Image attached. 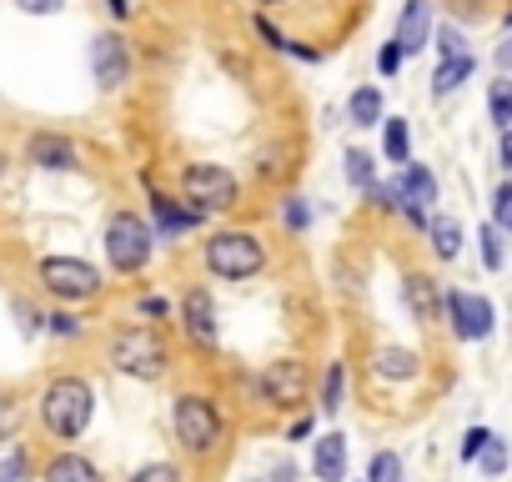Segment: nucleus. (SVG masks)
<instances>
[{"label":"nucleus","mask_w":512,"mask_h":482,"mask_svg":"<svg viewBox=\"0 0 512 482\" xmlns=\"http://www.w3.org/2000/svg\"><path fill=\"white\" fill-rule=\"evenodd\" d=\"M477 252H482V267H487V272H502L507 252H502V226H497V221L477 226Z\"/></svg>","instance_id":"obj_27"},{"label":"nucleus","mask_w":512,"mask_h":482,"mask_svg":"<svg viewBox=\"0 0 512 482\" xmlns=\"http://www.w3.org/2000/svg\"><path fill=\"white\" fill-rule=\"evenodd\" d=\"M146 181V201H151V226H156V241H176V236H186V231H196V226H206L211 216L201 211V206H191L186 196H166V191H156V181L151 176H141Z\"/></svg>","instance_id":"obj_10"},{"label":"nucleus","mask_w":512,"mask_h":482,"mask_svg":"<svg viewBox=\"0 0 512 482\" xmlns=\"http://www.w3.org/2000/svg\"><path fill=\"white\" fill-rule=\"evenodd\" d=\"M106 262H111V272L116 277H136V272H146V262H151V252H156V226H151V216H141V211H116L111 221H106Z\"/></svg>","instance_id":"obj_5"},{"label":"nucleus","mask_w":512,"mask_h":482,"mask_svg":"<svg viewBox=\"0 0 512 482\" xmlns=\"http://www.w3.org/2000/svg\"><path fill=\"white\" fill-rule=\"evenodd\" d=\"M492 61H497V76H512V31L497 41V51H492Z\"/></svg>","instance_id":"obj_44"},{"label":"nucleus","mask_w":512,"mask_h":482,"mask_svg":"<svg viewBox=\"0 0 512 482\" xmlns=\"http://www.w3.org/2000/svg\"><path fill=\"white\" fill-rule=\"evenodd\" d=\"M342 171H347V186L362 191V196H372V186L382 181V176H377V156L362 151V146H347V151H342Z\"/></svg>","instance_id":"obj_23"},{"label":"nucleus","mask_w":512,"mask_h":482,"mask_svg":"<svg viewBox=\"0 0 512 482\" xmlns=\"http://www.w3.org/2000/svg\"><path fill=\"white\" fill-rule=\"evenodd\" d=\"M136 317H146V322H166V317H171V302H166L161 292H141V297H136Z\"/></svg>","instance_id":"obj_36"},{"label":"nucleus","mask_w":512,"mask_h":482,"mask_svg":"<svg viewBox=\"0 0 512 482\" xmlns=\"http://www.w3.org/2000/svg\"><path fill=\"white\" fill-rule=\"evenodd\" d=\"M397 181H402V196H407V206L437 211V196H442V181H437V171H427L422 161H407V166L397 171ZM407 206H402V211H407Z\"/></svg>","instance_id":"obj_18"},{"label":"nucleus","mask_w":512,"mask_h":482,"mask_svg":"<svg viewBox=\"0 0 512 482\" xmlns=\"http://www.w3.org/2000/svg\"><path fill=\"white\" fill-rule=\"evenodd\" d=\"M131 66H136L131 61V41L121 31H101L91 41V76H96L101 91H121L131 81Z\"/></svg>","instance_id":"obj_11"},{"label":"nucleus","mask_w":512,"mask_h":482,"mask_svg":"<svg viewBox=\"0 0 512 482\" xmlns=\"http://www.w3.org/2000/svg\"><path fill=\"white\" fill-rule=\"evenodd\" d=\"M106 11H111L116 21H126V16H131V0H106Z\"/></svg>","instance_id":"obj_48"},{"label":"nucleus","mask_w":512,"mask_h":482,"mask_svg":"<svg viewBox=\"0 0 512 482\" xmlns=\"http://www.w3.org/2000/svg\"><path fill=\"white\" fill-rule=\"evenodd\" d=\"M312 477L317 482H347V437L342 432H317V442H312Z\"/></svg>","instance_id":"obj_17"},{"label":"nucleus","mask_w":512,"mask_h":482,"mask_svg":"<svg viewBox=\"0 0 512 482\" xmlns=\"http://www.w3.org/2000/svg\"><path fill=\"white\" fill-rule=\"evenodd\" d=\"M457 342H487L492 327H497V307L482 297V292H467V287H447V317Z\"/></svg>","instance_id":"obj_9"},{"label":"nucleus","mask_w":512,"mask_h":482,"mask_svg":"<svg viewBox=\"0 0 512 482\" xmlns=\"http://www.w3.org/2000/svg\"><path fill=\"white\" fill-rule=\"evenodd\" d=\"M427 236H432V252H437V262H457V252H462V221H457L452 211H432Z\"/></svg>","instance_id":"obj_20"},{"label":"nucleus","mask_w":512,"mask_h":482,"mask_svg":"<svg viewBox=\"0 0 512 482\" xmlns=\"http://www.w3.org/2000/svg\"><path fill=\"white\" fill-rule=\"evenodd\" d=\"M16 11H26V16H61L66 0H16Z\"/></svg>","instance_id":"obj_42"},{"label":"nucleus","mask_w":512,"mask_h":482,"mask_svg":"<svg viewBox=\"0 0 512 482\" xmlns=\"http://www.w3.org/2000/svg\"><path fill=\"white\" fill-rule=\"evenodd\" d=\"M282 226L302 236V231L312 226V201H307V196H282Z\"/></svg>","instance_id":"obj_30"},{"label":"nucleus","mask_w":512,"mask_h":482,"mask_svg":"<svg viewBox=\"0 0 512 482\" xmlns=\"http://www.w3.org/2000/svg\"><path fill=\"white\" fill-rule=\"evenodd\" d=\"M507 462H512V447H507V437H497L492 432V442L482 447V457H477V472L482 477H502L507 472Z\"/></svg>","instance_id":"obj_29"},{"label":"nucleus","mask_w":512,"mask_h":482,"mask_svg":"<svg viewBox=\"0 0 512 482\" xmlns=\"http://www.w3.org/2000/svg\"><path fill=\"white\" fill-rule=\"evenodd\" d=\"M201 262L216 282H251V277L267 272V247H262V236L246 231V226H221V231L206 236Z\"/></svg>","instance_id":"obj_3"},{"label":"nucleus","mask_w":512,"mask_h":482,"mask_svg":"<svg viewBox=\"0 0 512 482\" xmlns=\"http://www.w3.org/2000/svg\"><path fill=\"white\" fill-rule=\"evenodd\" d=\"M492 221L512 236V181H502V186L492 191Z\"/></svg>","instance_id":"obj_37"},{"label":"nucleus","mask_w":512,"mask_h":482,"mask_svg":"<svg viewBox=\"0 0 512 482\" xmlns=\"http://www.w3.org/2000/svg\"><path fill=\"white\" fill-rule=\"evenodd\" d=\"M487 442H492V432H487V427H467V432H462V462H477Z\"/></svg>","instance_id":"obj_39"},{"label":"nucleus","mask_w":512,"mask_h":482,"mask_svg":"<svg viewBox=\"0 0 512 482\" xmlns=\"http://www.w3.org/2000/svg\"><path fill=\"white\" fill-rule=\"evenodd\" d=\"M256 6H267V11H272V6H287V0H256Z\"/></svg>","instance_id":"obj_50"},{"label":"nucleus","mask_w":512,"mask_h":482,"mask_svg":"<svg viewBox=\"0 0 512 482\" xmlns=\"http://www.w3.org/2000/svg\"><path fill=\"white\" fill-rule=\"evenodd\" d=\"M402 307L417 327H437L447 317V287H437L432 272H407L402 277Z\"/></svg>","instance_id":"obj_12"},{"label":"nucleus","mask_w":512,"mask_h":482,"mask_svg":"<svg viewBox=\"0 0 512 482\" xmlns=\"http://www.w3.org/2000/svg\"><path fill=\"white\" fill-rule=\"evenodd\" d=\"M317 407L327 417H337L347 407V362H327V372L317 377Z\"/></svg>","instance_id":"obj_24"},{"label":"nucleus","mask_w":512,"mask_h":482,"mask_svg":"<svg viewBox=\"0 0 512 482\" xmlns=\"http://www.w3.org/2000/svg\"><path fill=\"white\" fill-rule=\"evenodd\" d=\"M46 332L51 337H81V317L76 312H51L46 317Z\"/></svg>","instance_id":"obj_38"},{"label":"nucleus","mask_w":512,"mask_h":482,"mask_svg":"<svg viewBox=\"0 0 512 482\" xmlns=\"http://www.w3.org/2000/svg\"><path fill=\"white\" fill-rule=\"evenodd\" d=\"M487 116H492L497 131L512 126V76H497V81L487 86Z\"/></svg>","instance_id":"obj_26"},{"label":"nucleus","mask_w":512,"mask_h":482,"mask_svg":"<svg viewBox=\"0 0 512 482\" xmlns=\"http://www.w3.org/2000/svg\"><path fill=\"white\" fill-rule=\"evenodd\" d=\"M91 417H96V387L86 382V377H51L46 382V392H41V427L56 437V442H76V437H86V427H91Z\"/></svg>","instance_id":"obj_2"},{"label":"nucleus","mask_w":512,"mask_h":482,"mask_svg":"<svg viewBox=\"0 0 512 482\" xmlns=\"http://www.w3.org/2000/svg\"><path fill=\"white\" fill-rule=\"evenodd\" d=\"M126 482H186V472H181L176 462H166V457H161V462H141Z\"/></svg>","instance_id":"obj_31"},{"label":"nucleus","mask_w":512,"mask_h":482,"mask_svg":"<svg viewBox=\"0 0 512 482\" xmlns=\"http://www.w3.org/2000/svg\"><path fill=\"white\" fill-rule=\"evenodd\" d=\"M106 362L131 377V382H161L166 367H171V342L161 327L151 322H131V327H116L111 342H106Z\"/></svg>","instance_id":"obj_1"},{"label":"nucleus","mask_w":512,"mask_h":482,"mask_svg":"<svg viewBox=\"0 0 512 482\" xmlns=\"http://www.w3.org/2000/svg\"><path fill=\"white\" fill-rule=\"evenodd\" d=\"M181 196L191 206H201L206 216H216V211H231L241 201V181H236V171H226L216 161H191L181 171Z\"/></svg>","instance_id":"obj_7"},{"label":"nucleus","mask_w":512,"mask_h":482,"mask_svg":"<svg viewBox=\"0 0 512 482\" xmlns=\"http://www.w3.org/2000/svg\"><path fill=\"white\" fill-rule=\"evenodd\" d=\"M36 282L56 297V302H96L101 297V272L86 262V257H41V267H36Z\"/></svg>","instance_id":"obj_6"},{"label":"nucleus","mask_w":512,"mask_h":482,"mask_svg":"<svg viewBox=\"0 0 512 482\" xmlns=\"http://www.w3.org/2000/svg\"><path fill=\"white\" fill-rule=\"evenodd\" d=\"M432 31H437V11H432V0H402L392 41H397L407 56H417V51H427V46H432Z\"/></svg>","instance_id":"obj_14"},{"label":"nucleus","mask_w":512,"mask_h":482,"mask_svg":"<svg viewBox=\"0 0 512 482\" xmlns=\"http://www.w3.org/2000/svg\"><path fill=\"white\" fill-rule=\"evenodd\" d=\"M477 76V56H457V61H437V71H432V96L442 101V96H452V91H462L467 81Z\"/></svg>","instance_id":"obj_22"},{"label":"nucleus","mask_w":512,"mask_h":482,"mask_svg":"<svg viewBox=\"0 0 512 482\" xmlns=\"http://www.w3.org/2000/svg\"><path fill=\"white\" fill-rule=\"evenodd\" d=\"M181 332H186V342H191V347L216 352L221 327H216V302H211V292H206V287H186V292H181Z\"/></svg>","instance_id":"obj_13"},{"label":"nucleus","mask_w":512,"mask_h":482,"mask_svg":"<svg viewBox=\"0 0 512 482\" xmlns=\"http://www.w3.org/2000/svg\"><path fill=\"white\" fill-rule=\"evenodd\" d=\"M0 176H6V151H0Z\"/></svg>","instance_id":"obj_51"},{"label":"nucleus","mask_w":512,"mask_h":482,"mask_svg":"<svg viewBox=\"0 0 512 482\" xmlns=\"http://www.w3.org/2000/svg\"><path fill=\"white\" fill-rule=\"evenodd\" d=\"M402 66H407V51H402L397 41H387V46L377 51V76L392 81V76H402Z\"/></svg>","instance_id":"obj_35"},{"label":"nucleus","mask_w":512,"mask_h":482,"mask_svg":"<svg viewBox=\"0 0 512 482\" xmlns=\"http://www.w3.org/2000/svg\"><path fill=\"white\" fill-rule=\"evenodd\" d=\"M26 452L16 447V452H6V462H0V482H26Z\"/></svg>","instance_id":"obj_41"},{"label":"nucleus","mask_w":512,"mask_h":482,"mask_svg":"<svg viewBox=\"0 0 512 482\" xmlns=\"http://www.w3.org/2000/svg\"><path fill=\"white\" fill-rule=\"evenodd\" d=\"M221 432H226L221 407L206 392H176V402H171V437H176L181 452L211 457L221 447Z\"/></svg>","instance_id":"obj_4"},{"label":"nucleus","mask_w":512,"mask_h":482,"mask_svg":"<svg viewBox=\"0 0 512 482\" xmlns=\"http://www.w3.org/2000/svg\"><path fill=\"white\" fill-rule=\"evenodd\" d=\"M432 41H437V61H457V56H472V51H467V41H462V26H457V21H437Z\"/></svg>","instance_id":"obj_28"},{"label":"nucleus","mask_w":512,"mask_h":482,"mask_svg":"<svg viewBox=\"0 0 512 482\" xmlns=\"http://www.w3.org/2000/svg\"><path fill=\"white\" fill-rule=\"evenodd\" d=\"M372 206H377V211H402V206H407L402 181H397V176H392V181H377V186H372Z\"/></svg>","instance_id":"obj_33"},{"label":"nucleus","mask_w":512,"mask_h":482,"mask_svg":"<svg viewBox=\"0 0 512 482\" xmlns=\"http://www.w3.org/2000/svg\"><path fill=\"white\" fill-rule=\"evenodd\" d=\"M452 6V16H462V21H482V0H447Z\"/></svg>","instance_id":"obj_45"},{"label":"nucleus","mask_w":512,"mask_h":482,"mask_svg":"<svg viewBox=\"0 0 512 482\" xmlns=\"http://www.w3.org/2000/svg\"><path fill=\"white\" fill-rule=\"evenodd\" d=\"M312 432H317V422H312V417H297L287 437H292V442H302V437H312Z\"/></svg>","instance_id":"obj_47"},{"label":"nucleus","mask_w":512,"mask_h":482,"mask_svg":"<svg viewBox=\"0 0 512 482\" xmlns=\"http://www.w3.org/2000/svg\"><path fill=\"white\" fill-rule=\"evenodd\" d=\"M26 161H31L36 171H81V151H76V141L61 136V131H36V136L26 141Z\"/></svg>","instance_id":"obj_15"},{"label":"nucleus","mask_w":512,"mask_h":482,"mask_svg":"<svg viewBox=\"0 0 512 482\" xmlns=\"http://www.w3.org/2000/svg\"><path fill=\"white\" fill-rule=\"evenodd\" d=\"M382 161H392L397 171L412 161V131H407L402 116H387V121H382Z\"/></svg>","instance_id":"obj_25"},{"label":"nucleus","mask_w":512,"mask_h":482,"mask_svg":"<svg viewBox=\"0 0 512 482\" xmlns=\"http://www.w3.org/2000/svg\"><path fill=\"white\" fill-rule=\"evenodd\" d=\"M302 477V467L292 462V457H277L272 467H267V482H297Z\"/></svg>","instance_id":"obj_43"},{"label":"nucleus","mask_w":512,"mask_h":482,"mask_svg":"<svg viewBox=\"0 0 512 482\" xmlns=\"http://www.w3.org/2000/svg\"><path fill=\"white\" fill-rule=\"evenodd\" d=\"M251 482H267V477H251Z\"/></svg>","instance_id":"obj_52"},{"label":"nucleus","mask_w":512,"mask_h":482,"mask_svg":"<svg viewBox=\"0 0 512 482\" xmlns=\"http://www.w3.org/2000/svg\"><path fill=\"white\" fill-rule=\"evenodd\" d=\"M11 317L21 322V332H26V337H36V332H46V312H36V307H31L26 297H16V302H11Z\"/></svg>","instance_id":"obj_34"},{"label":"nucleus","mask_w":512,"mask_h":482,"mask_svg":"<svg viewBox=\"0 0 512 482\" xmlns=\"http://www.w3.org/2000/svg\"><path fill=\"white\" fill-rule=\"evenodd\" d=\"M256 397H262L267 407H277V412L307 407V397H312V367H307L302 357H277V362H267L262 377H256Z\"/></svg>","instance_id":"obj_8"},{"label":"nucleus","mask_w":512,"mask_h":482,"mask_svg":"<svg viewBox=\"0 0 512 482\" xmlns=\"http://www.w3.org/2000/svg\"><path fill=\"white\" fill-rule=\"evenodd\" d=\"M502 31H512V6H507V11H502Z\"/></svg>","instance_id":"obj_49"},{"label":"nucleus","mask_w":512,"mask_h":482,"mask_svg":"<svg viewBox=\"0 0 512 482\" xmlns=\"http://www.w3.org/2000/svg\"><path fill=\"white\" fill-rule=\"evenodd\" d=\"M347 116H352L357 131L382 126V121H387V101H382V91H377V86H357V91L347 96Z\"/></svg>","instance_id":"obj_21"},{"label":"nucleus","mask_w":512,"mask_h":482,"mask_svg":"<svg viewBox=\"0 0 512 482\" xmlns=\"http://www.w3.org/2000/svg\"><path fill=\"white\" fill-rule=\"evenodd\" d=\"M497 166H502V171H512V126H507V131H497Z\"/></svg>","instance_id":"obj_46"},{"label":"nucleus","mask_w":512,"mask_h":482,"mask_svg":"<svg viewBox=\"0 0 512 482\" xmlns=\"http://www.w3.org/2000/svg\"><path fill=\"white\" fill-rule=\"evenodd\" d=\"M41 482H106V477H101V467H96L86 452H71V447H66V452H56V457L41 467Z\"/></svg>","instance_id":"obj_19"},{"label":"nucleus","mask_w":512,"mask_h":482,"mask_svg":"<svg viewBox=\"0 0 512 482\" xmlns=\"http://www.w3.org/2000/svg\"><path fill=\"white\" fill-rule=\"evenodd\" d=\"M402 477H407V467H402L397 452H377L372 467H367V482H402Z\"/></svg>","instance_id":"obj_32"},{"label":"nucleus","mask_w":512,"mask_h":482,"mask_svg":"<svg viewBox=\"0 0 512 482\" xmlns=\"http://www.w3.org/2000/svg\"><path fill=\"white\" fill-rule=\"evenodd\" d=\"M372 377L377 382H417L422 377V357L412 347H397V342H382L372 352Z\"/></svg>","instance_id":"obj_16"},{"label":"nucleus","mask_w":512,"mask_h":482,"mask_svg":"<svg viewBox=\"0 0 512 482\" xmlns=\"http://www.w3.org/2000/svg\"><path fill=\"white\" fill-rule=\"evenodd\" d=\"M256 36H262V46H267V51H287V41H292V36H287L282 26H272L267 16H256Z\"/></svg>","instance_id":"obj_40"},{"label":"nucleus","mask_w":512,"mask_h":482,"mask_svg":"<svg viewBox=\"0 0 512 482\" xmlns=\"http://www.w3.org/2000/svg\"><path fill=\"white\" fill-rule=\"evenodd\" d=\"M362 482H367V477H362Z\"/></svg>","instance_id":"obj_53"}]
</instances>
